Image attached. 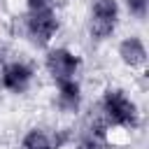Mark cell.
<instances>
[{
    "instance_id": "1",
    "label": "cell",
    "mask_w": 149,
    "mask_h": 149,
    "mask_svg": "<svg viewBox=\"0 0 149 149\" xmlns=\"http://www.w3.org/2000/svg\"><path fill=\"white\" fill-rule=\"evenodd\" d=\"M102 112L112 126L133 128L137 123V107L121 88H107L102 95Z\"/></svg>"
},
{
    "instance_id": "2",
    "label": "cell",
    "mask_w": 149,
    "mask_h": 149,
    "mask_svg": "<svg viewBox=\"0 0 149 149\" xmlns=\"http://www.w3.org/2000/svg\"><path fill=\"white\" fill-rule=\"evenodd\" d=\"M119 23V2L116 0H93L88 30L95 40H107Z\"/></svg>"
},
{
    "instance_id": "3",
    "label": "cell",
    "mask_w": 149,
    "mask_h": 149,
    "mask_svg": "<svg viewBox=\"0 0 149 149\" xmlns=\"http://www.w3.org/2000/svg\"><path fill=\"white\" fill-rule=\"evenodd\" d=\"M28 35L35 44H49L51 37L58 30V19L51 7H40V9H28V21H26Z\"/></svg>"
},
{
    "instance_id": "4",
    "label": "cell",
    "mask_w": 149,
    "mask_h": 149,
    "mask_svg": "<svg viewBox=\"0 0 149 149\" xmlns=\"http://www.w3.org/2000/svg\"><path fill=\"white\" fill-rule=\"evenodd\" d=\"M81 61L77 54H72L70 49H51L47 54V70L54 77V81H65V79H77V70H79Z\"/></svg>"
},
{
    "instance_id": "5",
    "label": "cell",
    "mask_w": 149,
    "mask_h": 149,
    "mask_svg": "<svg viewBox=\"0 0 149 149\" xmlns=\"http://www.w3.org/2000/svg\"><path fill=\"white\" fill-rule=\"evenodd\" d=\"M30 79H33V70L21 61H12L2 68V86L12 93H23L30 86Z\"/></svg>"
},
{
    "instance_id": "6",
    "label": "cell",
    "mask_w": 149,
    "mask_h": 149,
    "mask_svg": "<svg viewBox=\"0 0 149 149\" xmlns=\"http://www.w3.org/2000/svg\"><path fill=\"white\" fill-rule=\"evenodd\" d=\"M119 56L128 68H140L147 61V47H144V42L140 37L133 35V37H126L119 44Z\"/></svg>"
},
{
    "instance_id": "7",
    "label": "cell",
    "mask_w": 149,
    "mask_h": 149,
    "mask_svg": "<svg viewBox=\"0 0 149 149\" xmlns=\"http://www.w3.org/2000/svg\"><path fill=\"white\" fill-rule=\"evenodd\" d=\"M58 84V105L65 112H77L81 105V86L77 79H65L56 81Z\"/></svg>"
},
{
    "instance_id": "8",
    "label": "cell",
    "mask_w": 149,
    "mask_h": 149,
    "mask_svg": "<svg viewBox=\"0 0 149 149\" xmlns=\"http://www.w3.org/2000/svg\"><path fill=\"white\" fill-rule=\"evenodd\" d=\"M23 149H54L51 140L42 133V130H30L26 137H23Z\"/></svg>"
},
{
    "instance_id": "9",
    "label": "cell",
    "mask_w": 149,
    "mask_h": 149,
    "mask_svg": "<svg viewBox=\"0 0 149 149\" xmlns=\"http://www.w3.org/2000/svg\"><path fill=\"white\" fill-rule=\"evenodd\" d=\"M126 2H128V9H130L133 16L142 19L147 14V0H126Z\"/></svg>"
},
{
    "instance_id": "10",
    "label": "cell",
    "mask_w": 149,
    "mask_h": 149,
    "mask_svg": "<svg viewBox=\"0 0 149 149\" xmlns=\"http://www.w3.org/2000/svg\"><path fill=\"white\" fill-rule=\"evenodd\" d=\"M40 7H51V0H28V9H40Z\"/></svg>"
},
{
    "instance_id": "11",
    "label": "cell",
    "mask_w": 149,
    "mask_h": 149,
    "mask_svg": "<svg viewBox=\"0 0 149 149\" xmlns=\"http://www.w3.org/2000/svg\"><path fill=\"white\" fill-rule=\"evenodd\" d=\"M84 149H98V147H95V144H88V147H84Z\"/></svg>"
}]
</instances>
